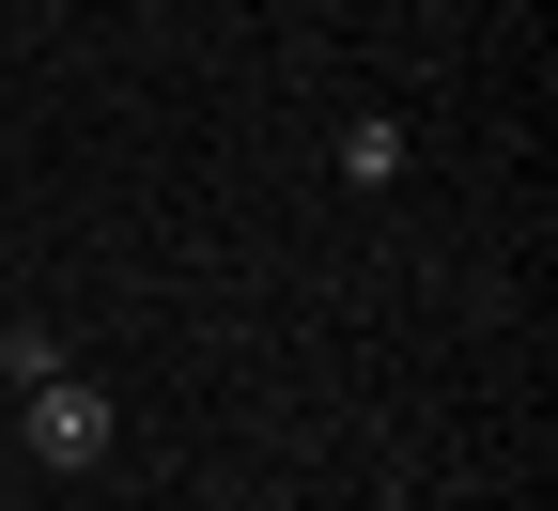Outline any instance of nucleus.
Here are the masks:
<instances>
[{"label": "nucleus", "mask_w": 558, "mask_h": 511, "mask_svg": "<svg viewBox=\"0 0 558 511\" xmlns=\"http://www.w3.org/2000/svg\"><path fill=\"white\" fill-rule=\"evenodd\" d=\"M0 373H16V434H32V465H62V480H78V465H109V450H124V403H109V388H94L47 326H16V341H0Z\"/></svg>", "instance_id": "nucleus-1"}]
</instances>
